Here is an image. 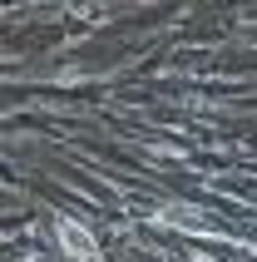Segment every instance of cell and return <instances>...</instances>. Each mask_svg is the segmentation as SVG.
<instances>
[{"label": "cell", "mask_w": 257, "mask_h": 262, "mask_svg": "<svg viewBox=\"0 0 257 262\" xmlns=\"http://www.w3.org/2000/svg\"><path fill=\"white\" fill-rule=\"evenodd\" d=\"M55 233H59V248L70 252V257H79V262H94V257H99V243H94L89 228H79L74 218H55Z\"/></svg>", "instance_id": "6da1fadb"}, {"label": "cell", "mask_w": 257, "mask_h": 262, "mask_svg": "<svg viewBox=\"0 0 257 262\" xmlns=\"http://www.w3.org/2000/svg\"><path fill=\"white\" fill-rule=\"evenodd\" d=\"M163 223H183V228H193V233H213V237H223V228H218L208 213H188V208H163Z\"/></svg>", "instance_id": "7a4b0ae2"}]
</instances>
